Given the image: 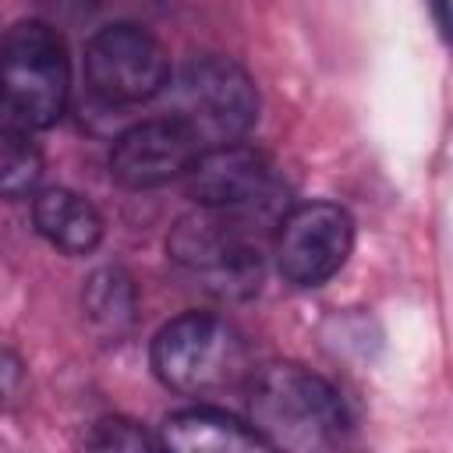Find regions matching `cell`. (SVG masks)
<instances>
[{
    "mask_svg": "<svg viewBox=\"0 0 453 453\" xmlns=\"http://www.w3.org/2000/svg\"><path fill=\"white\" fill-rule=\"evenodd\" d=\"M248 425L269 449L322 453L343 442L350 421L322 375L294 361H269L248 375Z\"/></svg>",
    "mask_w": 453,
    "mask_h": 453,
    "instance_id": "obj_1",
    "label": "cell"
},
{
    "mask_svg": "<svg viewBox=\"0 0 453 453\" xmlns=\"http://www.w3.org/2000/svg\"><path fill=\"white\" fill-rule=\"evenodd\" d=\"M71 99V57L64 35L39 18L18 21L0 39V117L42 131Z\"/></svg>",
    "mask_w": 453,
    "mask_h": 453,
    "instance_id": "obj_2",
    "label": "cell"
},
{
    "mask_svg": "<svg viewBox=\"0 0 453 453\" xmlns=\"http://www.w3.org/2000/svg\"><path fill=\"white\" fill-rule=\"evenodd\" d=\"M166 251L216 297H251L262 283V251L244 209L198 205L184 212L166 237Z\"/></svg>",
    "mask_w": 453,
    "mask_h": 453,
    "instance_id": "obj_3",
    "label": "cell"
},
{
    "mask_svg": "<svg viewBox=\"0 0 453 453\" xmlns=\"http://www.w3.org/2000/svg\"><path fill=\"white\" fill-rule=\"evenodd\" d=\"M156 379L184 396H205L237 386L251 375L248 343L241 333L209 311H184L170 319L149 350Z\"/></svg>",
    "mask_w": 453,
    "mask_h": 453,
    "instance_id": "obj_4",
    "label": "cell"
},
{
    "mask_svg": "<svg viewBox=\"0 0 453 453\" xmlns=\"http://www.w3.org/2000/svg\"><path fill=\"white\" fill-rule=\"evenodd\" d=\"M170 117H177L202 149L241 142L258 120V88L230 57H195L170 81Z\"/></svg>",
    "mask_w": 453,
    "mask_h": 453,
    "instance_id": "obj_5",
    "label": "cell"
},
{
    "mask_svg": "<svg viewBox=\"0 0 453 453\" xmlns=\"http://www.w3.org/2000/svg\"><path fill=\"white\" fill-rule=\"evenodd\" d=\"M85 78L103 103L134 106L170 85V57L149 28L113 21L85 42Z\"/></svg>",
    "mask_w": 453,
    "mask_h": 453,
    "instance_id": "obj_6",
    "label": "cell"
},
{
    "mask_svg": "<svg viewBox=\"0 0 453 453\" xmlns=\"http://www.w3.org/2000/svg\"><path fill=\"white\" fill-rule=\"evenodd\" d=\"M354 248V219L336 202H304L294 205L276 230V269L280 276L297 287L311 290L333 280Z\"/></svg>",
    "mask_w": 453,
    "mask_h": 453,
    "instance_id": "obj_7",
    "label": "cell"
},
{
    "mask_svg": "<svg viewBox=\"0 0 453 453\" xmlns=\"http://www.w3.org/2000/svg\"><path fill=\"white\" fill-rule=\"evenodd\" d=\"M198 152H202L198 138L177 117L166 113V117L131 124L113 138L110 173L117 184L131 191H149L184 177Z\"/></svg>",
    "mask_w": 453,
    "mask_h": 453,
    "instance_id": "obj_8",
    "label": "cell"
},
{
    "mask_svg": "<svg viewBox=\"0 0 453 453\" xmlns=\"http://www.w3.org/2000/svg\"><path fill=\"white\" fill-rule=\"evenodd\" d=\"M184 180H188V195L209 209L255 212V205L269 202L276 191L269 159L241 142L202 149L191 170L184 173Z\"/></svg>",
    "mask_w": 453,
    "mask_h": 453,
    "instance_id": "obj_9",
    "label": "cell"
},
{
    "mask_svg": "<svg viewBox=\"0 0 453 453\" xmlns=\"http://www.w3.org/2000/svg\"><path fill=\"white\" fill-rule=\"evenodd\" d=\"M163 449L177 453H248V449H269L265 439L241 418L219 411V407H188L163 421L159 432Z\"/></svg>",
    "mask_w": 453,
    "mask_h": 453,
    "instance_id": "obj_10",
    "label": "cell"
},
{
    "mask_svg": "<svg viewBox=\"0 0 453 453\" xmlns=\"http://www.w3.org/2000/svg\"><path fill=\"white\" fill-rule=\"evenodd\" d=\"M35 230L64 255H88L103 241V216L71 188H42L32 198Z\"/></svg>",
    "mask_w": 453,
    "mask_h": 453,
    "instance_id": "obj_11",
    "label": "cell"
},
{
    "mask_svg": "<svg viewBox=\"0 0 453 453\" xmlns=\"http://www.w3.org/2000/svg\"><path fill=\"white\" fill-rule=\"evenodd\" d=\"M81 311L99 340L117 343L134 326V315H138L134 280L120 265L96 269L81 287Z\"/></svg>",
    "mask_w": 453,
    "mask_h": 453,
    "instance_id": "obj_12",
    "label": "cell"
},
{
    "mask_svg": "<svg viewBox=\"0 0 453 453\" xmlns=\"http://www.w3.org/2000/svg\"><path fill=\"white\" fill-rule=\"evenodd\" d=\"M42 177V152L28 138V127L0 117V198L35 195Z\"/></svg>",
    "mask_w": 453,
    "mask_h": 453,
    "instance_id": "obj_13",
    "label": "cell"
},
{
    "mask_svg": "<svg viewBox=\"0 0 453 453\" xmlns=\"http://www.w3.org/2000/svg\"><path fill=\"white\" fill-rule=\"evenodd\" d=\"M85 446H92V449H131V453L163 449L159 435H149L138 421H127V418H103V421H96V428L85 439Z\"/></svg>",
    "mask_w": 453,
    "mask_h": 453,
    "instance_id": "obj_14",
    "label": "cell"
},
{
    "mask_svg": "<svg viewBox=\"0 0 453 453\" xmlns=\"http://www.w3.org/2000/svg\"><path fill=\"white\" fill-rule=\"evenodd\" d=\"M21 379H25L21 361H18L11 350H4V347H0V403H7V400L21 389Z\"/></svg>",
    "mask_w": 453,
    "mask_h": 453,
    "instance_id": "obj_15",
    "label": "cell"
},
{
    "mask_svg": "<svg viewBox=\"0 0 453 453\" xmlns=\"http://www.w3.org/2000/svg\"><path fill=\"white\" fill-rule=\"evenodd\" d=\"M432 11H435V21H439V28L446 32V0H432Z\"/></svg>",
    "mask_w": 453,
    "mask_h": 453,
    "instance_id": "obj_16",
    "label": "cell"
}]
</instances>
